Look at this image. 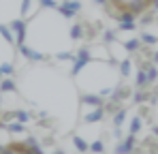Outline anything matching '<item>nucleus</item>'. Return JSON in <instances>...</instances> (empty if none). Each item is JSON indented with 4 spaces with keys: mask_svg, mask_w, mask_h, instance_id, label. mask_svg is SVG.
I'll use <instances>...</instances> for the list:
<instances>
[{
    "mask_svg": "<svg viewBox=\"0 0 158 154\" xmlns=\"http://www.w3.org/2000/svg\"><path fill=\"white\" fill-rule=\"evenodd\" d=\"M0 124H2V118H0Z\"/></svg>",
    "mask_w": 158,
    "mask_h": 154,
    "instance_id": "obj_9",
    "label": "nucleus"
},
{
    "mask_svg": "<svg viewBox=\"0 0 158 154\" xmlns=\"http://www.w3.org/2000/svg\"><path fill=\"white\" fill-rule=\"evenodd\" d=\"M132 133H135V130H139V120H135V122H132Z\"/></svg>",
    "mask_w": 158,
    "mask_h": 154,
    "instance_id": "obj_5",
    "label": "nucleus"
},
{
    "mask_svg": "<svg viewBox=\"0 0 158 154\" xmlns=\"http://www.w3.org/2000/svg\"><path fill=\"white\" fill-rule=\"evenodd\" d=\"M152 11H156V13H158V0H154V4H152Z\"/></svg>",
    "mask_w": 158,
    "mask_h": 154,
    "instance_id": "obj_7",
    "label": "nucleus"
},
{
    "mask_svg": "<svg viewBox=\"0 0 158 154\" xmlns=\"http://www.w3.org/2000/svg\"><path fill=\"white\" fill-rule=\"evenodd\" d=\"M156 135H158V128H156Z\"/></svg>",
    "mask_w": 158,
    "mask_h": 154,
    "instance_id": "obj_10",
    "label": "nucleus"
},
{
    "mask_svg": "<svg viewBox=\"0 0 158 154\" xmlns=\"http://www.w3.org/2000/svg\"><path fill=\"white\" fill-rule=\"evenodd\" d=\"M0 154H43V150L32 139H28V141H11L6 146H2Z\"/></svg>",
    "mask_w": 158,
    "mask_h": 154,
    "instance_id": "obj_2",
    "label": "nucleus"
},
{
    "mask_svg": "<svg viewBox=\"0 0 158 154\" xmlns=\"http://www.w3.org/2000/svg\"><path fill=\"white\" fill-rule=\"evenodd\" d=\"M156 69H154V66H148V71H145V77H148V79H150V81H152V79H156Z\"/></svg>",
    "mask_w": 158,
    "mask_h": 154,
    "instance_id": "obj_3",
    "label": "nucleus"
},
{
    "mask_svg": "<svg viewBox=\"0 0 158 154\" xmlns=\"http://www.w3.org/2000/svg\"><path fill=\"white\" fill-rule=\"evenodd\" d=\"M154 60H156V62H158V53H154Z\"/></svg>",
    "mask_w": 158,
    "mask_h": 154,
    "instance_id": "obj_8",
    "label": "nucleus"
},
{
    "mask_svg": "<svg viewBox=\"0 0 158 154\" xmlns=\"http://www.w3.org/2000/svg\"><path fill=\"white\" fill-rule=\"evenodd\" d=\"M143 41H148V43H152V41H156V39H154V36H150V34H145V36H143Z\"/></svg>",
    "mask_w": 158,
    "mask_h": 154,
    "instance_id": "obj_6",
    "label": "nucleus"
},
{
    "mask_svg": "<svg viewBox=\"0 0 158 154\" xmlns=\"http://www.w3.org/2000/svg\"><path fill=\"white\" fill-rule=\"evenodd\" d=\"M75 143H77V148H79V150H85V143H83L81 139H75Z\"/></svg>",
    "mask_w": 158,
    "mask_h": 154,
    "instance_id": "obj_4",
    "label": "nucleus"
},
{
    "mask_svg": "<svg viewBox=\"0 0 158 154\" xmlns=\"http://www.w3.org/2000/svg\"><path fill=\"white\" fill-rule=\"evenodd\" d=\"M152 4H154V0H107V6L122 22V28H132L135 17L150 11Z\"/></svg>",
    "mask_w": 158,
    "mask_h": 154,
    "instance_id": "obj_1",
    "label": "nucleus"
}]
</instances>
